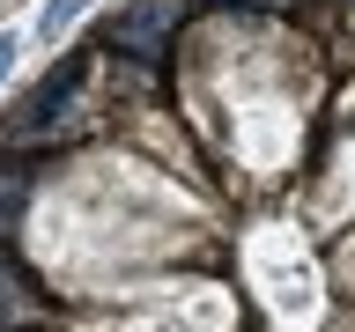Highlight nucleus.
<instances>
[{"mask_svg": "<svg viewBox=\"0 0 355 332\" xmlns=\"http://www.w3.org/2000/svg\"><path fill=\"white\" fill-rule=\"evenodd\" d=\"M82 126V66H67V74H52V82L30 96V104L8 118V140H60V133Z\"/></svg>", "mask_w": 355, "mask_h": 332, "instance_id": "nucleus-1", "label": "nucleus"}, {"mask_svg": "<svg viewBox=\"0 0 355 332\" xmlns=\"http://www.w3.org/2000/svg\"><path fill=\"white\" fill-rule=\"evenodd\" d=\"M178 22H185V0H133L126 15L111 22V44L133 52V59H155V52L178 37Z\"/></svg>", "mask_w": 355, "mask_h": 332, "instance_id": "nucleus-2", "label": "nucleus"}, {"mask_svg": "<svg viewBox=\"0 0 355 332\" xmlns=\"http://www.w3.org/2000/svg\"><path fill=\"white\" fill-rule=\"evenodd\" d=\"M37 317H44V303L22 288L15 266H0V332H8V325H37Z\"/></svg>", "mask_w": 355, "mask_h": 332, "instance_id": "nucleus-3", "label": "nucleus"}, {"mask_svg": "<svg viewBox=\"0 0 355 332\" xmlns=\"http://www.w3.org/2000/svg\"><path fill=\"white\" fill-rule=\"evenodd\" d=\"M82 8H89V0H44L37 30H44V37H60V30H67V22H74V15H82Z\"/></svg>", "mask_w": 355, "mask_h": 332, "instance_id": "nucleus-4", "label": "nucleus"}, {"mask_svg": "<svg viewBox=\"0 0 355 332\" xmlns=\"http://www.w3.org/2000/svg\"><path fill=\"white\" fill-rule=\"evenodd\" d=\"M22 185H30V177H22L15 163H0V221H8V214L22 207Z\"/></svg>", "mask_w": 355, "mask_h": 332, "instance_id": "nucleus-5", "label": "nucleus"}, {"mask_svg": "<svg viewBox=\"0 0 355 332\" xmlns=\"http://www.w3.org/2000/svg\"><path fill=\"white\" fill-rule=\"evenodd\" d=\"M8 66H15V37H8V30H0V74H8Z\"/></svg>", "mask_w": 355, "mask_h": 332, "instance_id": "nucleus-6", "label": "nucleus"}, {"mask_svg": "<svg viewBox=\"0 0 355 332\" xmlns=\"http://www.w3.org/2000/svg\"><path fill=\"white\" fill-rule=\"evenodd\" d=\"M259 8H282V0H259Z\"/></svg>", "mask_w": 355, "mask_h": 332, "instance_id": "nucleus-7", "label": "nucleus"}]
</instances>
